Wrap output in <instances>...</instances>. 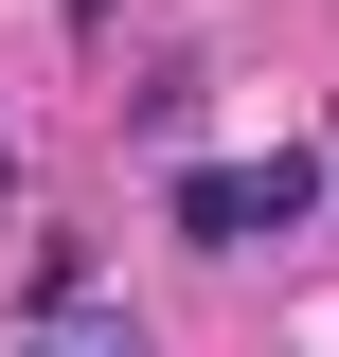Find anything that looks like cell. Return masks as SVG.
<instances>
[{
	"mask_svg": "<svg viewBox=\"0 0 339 357\" xmlns=\"http://www.w3.org/2000/svg\"><path fill=\"white\" fill-rule=\"evenodd\" d=\"M161 215L197 232V250H268V232L322 215V161H179V178H161Z\"/></svg>",
	"mask_w": 339,
	"mask_h": 357,
	"instance_id": "1",
	"label": "cell"
},
{
	"mask_svg": "<svg viewBox=\"0 0 339 357\" xmlns=\"http://www.w3.org/2000/svg\"><path fill=\"white\" fill-rule=\"evenodd\" d=\"M0 197H18V143H0Z\"/></svg>",
	"mask_w": 339,
	"mask_h": 357,
	"instance_id": "3",
	"label": "cell"
},
{
	"mask_svg": "<svg viewBox=\"0 0 339 357\" xmlns=\"http://www.w3.org/2000/svg\"><path fill=\"white\" fill-rule=\"evenodd\" d=\"M18 357H161L107 286H72V304H18Z\"/></svg>",
	"mask_w": 339,
	"mask_h": 357,
	"instance_id": "2",
	"label": "cell"
},
{
	"mask_svg": "<svg viewBox=\"0 0 339 357\" xmlns=\"http://www.w3.org/2000/svg\"><path fill=\"white\" fill-rule=\"evenodd\" d=\"M322 215H339V178H322Z\"/></svg>",
	"mask_w": 339,
	"mask_h": 357,
	"instance_id": "4",
	"label": "cell"
}]
</instances>
